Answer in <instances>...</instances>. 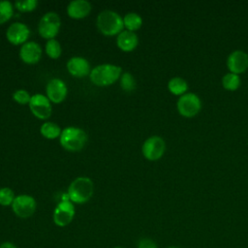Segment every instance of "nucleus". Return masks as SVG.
I'll return each mask as SVG.
<instances>
[{
  "label": "nucleus",
  "instance_id": "f257e3e1",
  "mask_svg": "<svg viewBox=\"0 0 248 248\" xmlns=\"http://www.w3.org/2000/svg\"><path fill=\"white\" fill-rule=\"evenodd\" d=\"M121 72L122 68L120 66L105 63L91 69L89 78L95 85L108 86L114 83L118 78H120Z\"/></svg>",
  "mask_w": 248,
  "mask_h": 248
},
{
  "label": "nucleus",
  "instance_id": "f03ea898",
  "mask_svg": "<svg viewBox=\"0 0 248 248\" xmlns=\"http://www.w3.org/2000/svg\"><path fill=\"white\" fill-rule=\"evenodd\" d=\"M93 191L92 180L87 176H78L69 185L67 196L73 203H85L91 199Z\"/></svg>",
  "mask_w": 248,
  "mask_h": 248
},
{
  "label": "nucleus",
  "instance_id": "7ed1b4c3",
  "mask_svg": "<svg viewBox=\"0 0 248 248\" xmlns=\"http://www.w3.org/2000/svg\"><path fill=\"white\" fill-rule=\"evenodd\" d=\"M96 25L99 31L106 36L118 35L123 31V18L114 11H102L96 19Z\"/></svg>",
  "mask_w": 248,
  "mask_h": 248
},
{
  "label": "nucleus",
  "instance_id": "20e7f679",
  "mask_svg": "<svg viewBox=\"0 0 248 248\" xmlns=\"http://www.w3.org/2000/svg\"><path fill=\"white\" fill-rule=\"evenodd\" d=\"M59 140L64 149L68 151H79L87 141V135L81 128L70 126L62 130Z\"/></svg>",
  "mask_w": 248,
  "mask_h": 248
},
{
  "label": "nucleus",
  "instance_id": "39448f33",
  "mask_svg": "<svg viewBox=\"0 0 248 248\" xmlns=\"http://www.w3.org/2000/svg\"><path fill=\"white\" fill-rule=\"evenodd\" d=\"M61 26L59 15L54 12L46 13L40 19L38 24L39 34L46 40L54 39L58 34Z\"/></svg>",
  "mask_w": 248,
  "mask_h": 248
},
{
  "label": "nucleus",
  "instance_id": "423d86ee",
  "mask_svg": "<svg viewBox=\"0 0 248 248\" xmlns=\"http://www.w3.org/2000/svg\"><path fill=\"white\" fill-rule=\"evenodd\" d=\"M176 108L181 116L191 118L200 112L202 108V101L195 93H185L179 97Z\"/></svg>",
  "mask_w": 248,
  "mask_h": 248
},
{
  "label": "nucleus",
  "instance_id": "0eeeda50",
  "mask_svg": "<svg viewBox=\"0 0 248 248\" xmlns=\"http://www.w3.org/2000/svg\"><path fill=\"white\" fill-rule=\"evenodd\" d=\"M166 150L165 140L159 136H152L146 139L142 144L141 152L145 159L156 161L162 158Z\"/></svg>",
  "mask_w": 248,
  "mask_h": 248
},
{
  "label": "nucleus",
  "instance_id": "6e6552de",
  "mask_svg": "<svg viewBox=\"0 0 248 248\" xmlns=\"http://www.w3.org/2000/svg\"><path fill=\"white\" fill-rule=\"evenodd\" d=\"M37 207V202L32 196L21 194L15 198L12 203V209L14 213L19 218L31 217Z\"/></svg>",
  "mask_w": 248,
  "mask_h": 248
},
{
  "label": "nucleus",
  "instance_id": "1a4fd4ad",
  "mask_svg": "<svg viewBox=\"0 0 248 248\" xmlns=\"http://www.w3.org/2000/svg\"><path fill=\"white\" fill-rule=\"evenodd\" d=\"M75 205L70 200H62L53 211V222L58 227L68 226L75 217Z\"/></svg>",
  "mask_w": 248,
  "mask_h": 248
},
{
  "label": "nucleus",
  "instance_id": "9d476101",
  "mask_svg": "<svg viewBox=\"0 0 248 248\" xmlns=\"http://www.w3.org/2000/svg\"><path fill=\"white\" fill-rule=\"evenodd\" d=\"M28 106L33 115L39 119L45 120L51 115L52 108L50 101L43 94L37 93L32 95Z\"/></svg>",
  "mask_w": 248,
  "mask_h": 248
},
{
  "label": "nucleus",
  "instance_id": "9b49d317",
  "mask_svg": "<svg viewBox=\"0 0 248 248\" xmlns=\"http://www.w3.org/2000/svg\"><path fill=\"white\" fill-rule=\"evenodd\" d=\"M7 40L13 45H23L30 37L29 27L22 22L12 23L6 31Z\"/></svg>",
  "mask_w": 248,
  "mask_h": 248
},
{
  "label": "nucleus",
  "instance_id": "f8f14e48",
  "mask_svg": "<svg viewBox=\"0 0 248 248\" xmlns=\"http://www.w3.org/2000/svg\"><path fill=\"white\" fill-rule=\"evenodd\" d=\"M46 92V97L50 102L54 104H59L65 100L68 93V88L66 83L62 79L54 78L47 82Z\"/></svg>",
  "mask_w": 248,
  "mask_h": 248
},
{
  "label": "nucleus",
  "instance_id": "ddd939ff",
  "mask_svg": "<svg viewBox=\"0 0 248 248\" xmlns=\"http://www.w3.org/2000/svg\"><path fill=\"white\" fill-rule=\"evenodd\" d=\"M227 67L230 73L239 75L248 69V54L240 49L233 50L227 58Z\"/></svg>",
  "mask_w": 248,
  "mask_h": 248
},
{
  "label": "nucleus",
  "instance_id": "4468645a",
  "mask_svg": "<svg viewBox=\"0 0 248 248\" xmlns=\"http://www.w3.org/2000/svg\"><path fill=\"white\" fill-rule=\"evenodd\" d=\"M19 57L26 64H36L42 57V47L38 43L28 41L20 46Z\"/></svg>",
  "mask_w": 248,
  "mask_h": 248
},
{
  "label": "nucleus",
  "instance_id": "2eb2a0df",
  "mask_svg": "<svg viewBox=\"0 0 248 248\" xmlns=\"http://www.w3.org/2000/svg\"><path fill=\"white\" fill-rule=\"evenodd\" d=\"M68 72L76 78H83L90 74L91 68L87 59L81 56L71 57L67 62Z\"/></svg>",
  "mask_w": 248,
  "mask_h": 248
},
{
  "label": "nucleus",
  "instance_id": "dca6fc26",
  "mask_svg": "<svg viewBox=\"0 0 248 248\" xmlns=\"http://www.w3.org/2000/svg\"><path fill=\"white\" fill-rule=\"evenodd\" d=\"M91 12V4L86 0H73L67 6V14L70 17L80 19Z\"/></svg>",
  "mask_w": 248,
  "mask_h": 248
},
{
  "label": "nucleus",
  "instance_id": "f3484780",
  "mask_svg": "<svg viewBox=\"0 0 248 248\" xmlns=\"http://www.w3.org/2000/svg\"><path fill=\"white\" fill-rule=\"evenodd\" d=\"M139 44L138 35L129 30H123L117 35L116 45L123 51H132L134 50Z\"/></svg>",
  "mask_w": 248,
  "mask_h": 248
},
{
  "label": "nucleus",
  "instance_id": "a211bd4d",
  "mask_svg": "<svg viewBox=\"0 0 248 248\" xmlns=\"http://www.w3.org/2000/svg\"><path fill=\"white\" fill-rule=\"evenodd\" d=\"M168 89L173 95L182 96L187 93L188 83L184 78L180 77H174L169 80Z\"/></svg>",
  "mask_w": 248,
  "mask_h": 248
},
{
  "label": "nucleus",
  "instance_id": "6ab92c4d",
  "mask_svg": "<svg viewBox=\"0 0 248 248\" xmlns=\"http://www.w3.org/2000/svg\"><path fill=\"white\" fill-rule=\"evenodd\" d=\"M62 130L60 129V127L51 121H46L45 123L42 124V126L40 127V133L41 135L48 140H53L56 139L58 137H60Z\"/></svg>",
  "mask_w": 248,
  "mask_h": 248
},
{
  "label": "nucleus",
  "instance_id": "aec40b11",
  "mask_svg": "<svg viewBox=\"0 0 248 248\" xmlns=\"http://www.w3.org/2000/svg\"><path fill=\"white\" fill-rule=\"evenodd\" d=\"M123 23L124 27H126V30L135 32L141 27L142 18L137 13H128L123 17Z\"/></svg>",
  "mask_w": 248,
  "mask_h": 248
},
{
  "label": "nucleus",
  "instance_id": "412c9836",
  "mask_svg": "<svg viewBox=\"0 0 248 248\" xmlns=\"http://www.w3.org/2000/svg\"><path fill=\"white\" fill-rule=\"evenodd\" d=\"M240 78L238 75L228 73L222 78V85L226 90L235 91L240 86Z\"/></svg>",
  "mask_w": 248,
  "mask_h": 248
},
{
  "label": "nucleus",
  "instance_id": "4be33fe9",
  "mask_svg": "<svg viewBox=\"0 0 248 248\" xmlns=\"http://www.w3.org/2000/svg\"><path fill=\"white\" fill-rule=\"evenodd\" d=\"M45 50H46V53L47 54V56L52 59H56V58L60 57L61 52H62L61 45L56 39L47 40V42L46 44Z\"/></svg>",
  "mask_w": 248,
  "mask_h": 248
},
{
  "label": "nucleus",
  "instance_id": "5701e85b",
  "mask_svg": "<svg viewBox=\"0 0 248 248\" xmlns=\"http://www.w3.org/2000/svg\"><path fill=\"white\" fill-rule=\"evenodd\" d=\"M14 14V8L10 1L1 0L0 1V24L8 21Z\"/></svg>",
  "mask_w": 248,
  "mask_h": 248
},
{
  "label": "nucleus",
  "instance_id": "b1692460",
  "mask_svg": "<svg viewBox=\"0 0 248 248\" xmlns=\"http://www.w3.org/2000/svg\"><path fill=\"white\" fill-rule=\"evenodd\" d=\"M120 86L126 92H132L136 88V79L134 76L128 72L120 77Z\"/></svg>",
  "mask_w": 248,
  "mask_h": 248
},
{
  "label": "nucleus",
  "instance_id": "393cba45",
  "mask_svg": "<svg viewBox=\"0 0 248 248\" xmlns=\"http://www.w3.org/2000/svg\"><path fill=\"white\" fill-rule=\"evenodd\" d=\"M15 193L9 187H2L0 188V205L8 206L12 205L15 200Z\"/></svg>",
  "mask_w": 248,
  "mask_h": 248
},
{
  "label": "nucleus",
  "instance_id": "a878e982",
  "mask_svg": "<svg viewBox=\"0 0 248 248\" xmlns=\"http://www.w3.org/2000/svg\"><path fill=\"white\" fill-rule=\"evenodd\" d=\"M15 6L20 12H23V13L32 12V11H34L37 8L38 1L37 0H20V1H16Z\"/></svg>",
  "mask_w": 248,
  "mask_h": 248
},
{
  "label": "nucleus",
  "instance_id": "bb28decb",
  "mask_svg": "<svg viewBox=\"0 0 248 248\" xmlns=\"http://www.w3.org/2000/svg\"><path fill=\"white\" fill-rule=\"evenodd\" d=\"M13 99L19 105H26L29 104L31 96L28 91L24 89H17L13 93Z\"/></svg>",
  "mask_w": 248,
  "mask_h": 248
},
{
  "label": "nucleus",
  "instance_id": "cd10ccee",
  "mask_svg": "<svg viewBox=\"0 0 248 248\" xmlns=\"http://www.w3.org/2000/svg\"><path fill=\"white\" fill-rule=\"evenodd\" d=\"M138 248H158V246L154 240L144 237L139 240Z\"/></svg>",
  "mask_w": 248,
  "mask_h": 248
},
{
  "label": "nucleus",
  "instance_id": "c85d7f7f",
  "mask_svg": "<svg viewBox=\"0 0 248 248\" xmlns=\"http://www.w3.org/2000/svg\"><path fill=\"white\" fill-rule=\"evenodd\" d=\"M0 248H17V247L10 241H5L0 244Z\"/></svg>",
  "mask_w": 248,
  "mask_h": 248
},
{
  "label": "nucleus",
  "instance_id": "c756f323",
  "mask_svg": "<svg viewBox=\"0 0 248 248\" xmlns=\"http://www.w3.org/2000/svg\"><path fill=\"white\" fill-rule=\"evenodd\" d=\"M168 248H179V247H176V246H170V247H168Z\"/></svg>",
  "mask_w": 248,
  "mask_h": 248
},
{
  "label": "nucleus",
  "instance_id": "7c9ffc66",
  "mask_svg": "<svg viewBox=\"0 0 248 248\" xmlns=\"http://www.w3.org/2000/svg\"><path fill=\"white\" fill-rule=\"evenodd\" d=\"M114 248H124V247H119V246H117V247H114Z\"/></svg>",
  "mask_w": 248,
  "mask_h": 248
}]
</instances>
